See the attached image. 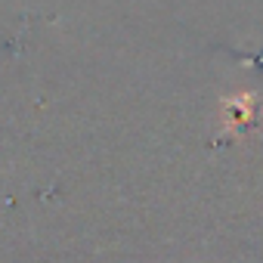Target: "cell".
Listing matches in <instances>:
<instances>
[{
	"mask_svg": "<svg viewBox=\"0 0 263 263\" xmlns=\"http://www.w3.org/2000/svg\"><path fill=\"white\" fill-rule=\"evenodd\" d=\"M254 105H257V96L254 93H238V96H229L223 102L226 108V124L235 127V124H245L251 115H254Z\"/></svg>",
	"mask_w": 263,
	"mask_h": 263,
	"instance_id": "cell-1",
	"label": "cell"
}]
</instances>
